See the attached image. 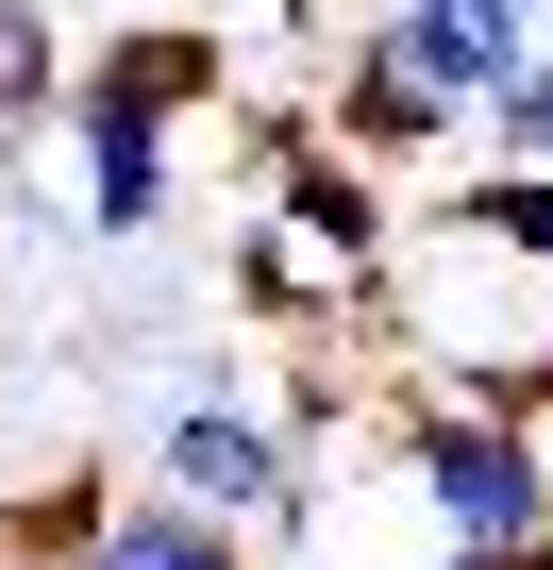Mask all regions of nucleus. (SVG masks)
I'll return each instance as SVG.
<instances>
[{
    "instance_id": "nucleus-1",
    "label": "nucleus",
    "mask_w": 553,
    "mask_h": 570,
    "mask_svg": "<svg viewBox=\"0 0 553 570\" xmlns=\"http://www.w3.org/2000/svg\"><path fill=\"white\" fill-rule=\"evenodd\" d=\"M201 101H218V35H185V18L101 35V51L68 68L51 135H68V168H85V218H101V235H168V135H185Z\"/></svg>"
},
{
    "instance_id": "nucleus-2",
    "label": "nucleus",
    "mask_w": 553,
    "mask_h": 570,
    "mask_svg": "<svg viewBox=\"0 0 553 570\" xmlns=\"http://www.w3.org/2000/svg\"><path fill=\"white\" fill-rule=\"evenodd\" d=\"M403 470H419L436 553H520V537H553V436L503 420V403H470V386H419V403H403Z\"/></svg>"
},
{
    "instance_id": "nucleus-3",
    "label": "nucleus",
    "mask_w": 553,
    "mask_h": 570,
    "mask_svg": "<svg viewBox=\"0 0 553 570\" xmlns=\"http://www.w3.org/2000/svg\"><path fill=\"white\" fill-rule=\"evenodd\" d=\"M151 487L218 503L235 537H303V453L268 436V403H251V386H185V403H168V436H151Z\"/></svg>"
},
{
    "instance_id": "nucleus-4",
    "label": "nucleus",
    "mask_w": 553,
    "mask_h": 570,
    "mask_svg": "<svg viewBox=\"0 0 553 570\" xmlns=\"http://www.w3.org/2000/svg\"><path fill=\"white\" fill-rule=\"evenodd\" d=\"M353 35H369V51H403L453 118H486V101H503V68L536 51L520 0H353Z\"/></svg>"
},
{
    "instance_id": "nucleus-5",
    "label": "nucleus",
    "mask_w": 553,
    "mask_h": 570,
    "mask_svg": "<svg viewBox=\"0 0 553 570\" xmlns=\"http://www.w3.org/2000/svg\"><path fill=\"white\" fill-rule=\"evenodd\" d=\"M268 218H286L336 285H369L386 303V252H403V218H386V168H353L336 135H303V151H268Z\"/></svg>"
},
{
    "instance_id": "nucleus-6",
    "label": "nucleus",
    "mask_w": 553,
    "mask_h": 570,
    "mask_svg": "<svg viewBox=\"0 0 553 570\" xmlns=\"http://www.w3.org/2000/svg\"><path fill=\"white\" fill-rule=\"evenodd\" d=\"M319 135L353 151V168H419V151H470V118L403 68V51H369V35H336V101H319Z\"/></svg>"
},
{
    "instance_id": "nucleus-7",
    "label": "nucleus",
    "mask_w": 553,
    "mask_h": 570,
    "mask_svg": "<svg viewBox=\"0 0 553 570\" xmlns=\"http://www.w3.org/2000/svg\"><path fill=\"white\" fill-rule=\"evenodd\" d=\"M85 570H251V537H235L218 503H185V487H151V503L118 487V520L85 537Z\"/></svg>"
},
{
    "instance_id": "nucleus-8",
    "label": "nucleus",
    "mask_w": 553,
    "mask_h": 570,
    "mask_svg": "<svg viewBox=\"0 0 553 570\" xmlns=\"http://www.w3.org/2000/svg\"><path fill=\"white\" fill-rule=\"evenodd\" d=\"M436 235H470V252H503V268H553V168H503V151L470 168V151H453V218H436Z\"/></svg>"
},
{
    "instance_id": "nucleus-9",
    "label": "nucleus",
    "mask_w": 553,
    "mask_h": 570,
    "mask_svg": "<svg viewBox=\"0 0 553 570\" xmlns=\"http://www.w3.org/2000/svg\"><path fill=\"white\" fill-rule=\"evenodd\" d=\"M235 303H251V320H369V285H336L286 218H251V235H235Z\"/></svg>"
},
{
    "instance_id": "nucleus-10",
    "label": "nucleus",
    "mask_w": 553,
    "mask_h": 570,
    "mask_svg": "<svg viewBox=\"0 0 553 570\" xmlns=\"http://www.w3.org/2000/svg\"><path fill=\"white\" fill-rule=\"evenodd\" d=\"M118 520V487L101 470H51V487H18V503H0V553H18V570H51V553H85Z\"/></svg>"
},
{
    "instance_id": "nucleus-11",
    "label": "nucleus",
    "mask_w": 553,
    "mask_h": 570,
    "mask_svg": "<svg viewBox=\"0 0 553 570\" xmlns=\"http://www.w3.org/2000/svg\"><path fill=\"white\" fill-rule=\"evenodd\" d=\"M51 101H68L51 18H34V0H0V135H51Z\"/></svg>"
},
{
    "instance_id": "nucleus-12",
    "label": "nucleus",
    "mask_w": 553,
    "mask_h": 570,
    "mask_svg": "<svg viewBox=\"0 0 553 570\" xmlns=\"http://www.w3.org/2000/svg\"><path fill=\"white\" fill-rule=\"evenodd\" d=\"M470 135H486V151H503V168H553V35H536V51H520V68H503V101H486V118H470Z\"/></svg>"
},
{
    "instance_id": "nucleus-13",
    "label": "nucleus",
    "mask_w": 553,
    "mask_h": 570,
    "mask_svg": "<svg viewBox=\"0 0 553 570\" xmlns=\"http://www.w3.org/2000/svg\"><path fill=\"white\" fill-rule=\"evenodd\" d=\"M336 420H353V370H336V353H303L286 386H268V436H286V453H319Z\"/></svg>"
},
{
    "instance_id": "nucleus-14",
    "label": "nucleus",
    "mask_w": 553,
    "mask_h": 570,
    "mask_svg": "<svg viewBox=\"0 0 553 570\" xmlns=\"http://www.w3.org/2000/svg\"><path fill=\"white\" fill-rule=\"evenodd\" d=\"M286 35H336V0H286Z\"/></svg>"
},
{
    "instance_id": "nucleus-15",
    "label": "nucleus",
    "mask_w": 553,
    "mask_h": 570,
    "mask_svg": "<svg viewBox=\"0 0 553 570\" xmlns=\"http://www.w3.org/2000/svg\"><path fill=\"white\" fill-rule=\"evenodd\" d=\"M520 18H536V35H553V0H520Z\"/></svg>"
},
{
    "instance_id": "nucleus-16",
    "label": "nucleus",
    "mask_w": 553,
    "mask_h": 570,
    "mask_svg": "<svg viewBox=\"0 0 553 570\" xmlns=\"http://www.w3.org/2000/svg\"><path fill=\"white\" fill-rule=\"evenodd\" d=\"M453 570H503V553H453Z\"/></svg>"
},
{
    "instance_id": "nucleus-17",
    "label": "nucleus",
    "mask_w": 553,
    "mask_h": 570,
    "mask_svg": "<svg viewBox=\"0 0 553 570\" xmlns=\"http://www.w3.org/2000/svg\"><path fill=\"white\" fill-rule=\"evenodd\" d=\"M51 570H85V553H51Z\"/></svg>"
},
{
    "instance_id": "nucleus-18",
    "label": "nucleus",
    "mask_w": 553,
    "mask_h": 570,
    "mask_svg": "<svg viewBox=\"0 0 553 570\" xmlns=\"http://www.w3.org/2000/svg\"><path fill=\"white\" fill-rule=\"evenodd\" d=\"M0 570H18V553H0Z\"/></svg>"
}]
</instances>
